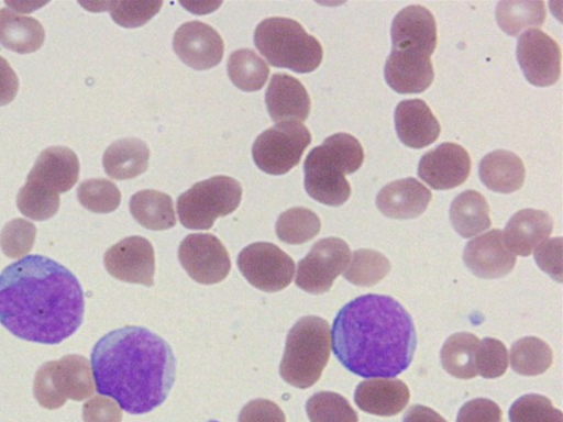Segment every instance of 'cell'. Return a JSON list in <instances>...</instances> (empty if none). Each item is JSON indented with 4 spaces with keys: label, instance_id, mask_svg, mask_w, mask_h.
<instances>
[{
    "label": "cell",
    "instance_id": "1",
    "mask_svg": "<svg viewBox=\"0 0 563 422\" xmlns=\"http://www.w3.org/2000/svg\"><path fill=\"white\" fill-rule=\"evenodd\" d=\"M84 315L80 281L60 263L31 255L0 274V324L14 337L58 345L74 336Z\"/></svg>",
    "mask_w": 563,
    "mask_h": 422
},
{
    "label": "cell",
    "instance_id": "2",
    "mask_svg": "<svg viewBox=\"0 0 563 422\" xmlns=\"http://www.w3.org/2000/svg\"><path fill=\"white\" fill-rule=\"evenodd\" d=\"M332 351L362 378H395L413 362L418 337L411 314L397 299L364 295L344 306L332 324Z\"/></svg>",
    "mask_w": 563,
    "mask_h": 422
},
{
    "label": "cell",
    "instance_id": "3",
    "mask_svg": "<svg viewBox=\"0 0 563 422\" xmlns=\"http://www.w3.org/2000/svg\"><path fill=\"white\" fill-rule=\"evenodd\" d=\"M97 391L130 414H146L168 398L176 376L170 345L148 329L125 326L103 336L92 349Z\"/></svg>",
    "mask_w": 563,
    "mask_h": 422
},
{
    "label": "cell",
    "instance_id": "4",
    "mask_svg": "<svg viewBox=\"0 0 563 422\" xmlns=\"http://www.w3.org/2000/svg\"><path fill=\"white\" fill-rule=\"evenodd\" d=\"M254 43L272 66L296 74H311L323 62L321 43L290 18L264 20L255 30Z\"/></svg>",
    "mask_w": 563,
    "mask_h": 422
},
{
    "label": "cell",
    "instance_id": "5",
    "mask_svg": "<svg viewBox=\"0 0 563 422\" xmlns=\"http://www.w3.org/2000/svg\"><path fill=\"white\" fill-rule=\"evenodd\" d=\"M330 326L321 316L299 320L288 333L279 374L299 390L310 389L322 377L330 359Z\"/></svg>",
    "mask_w": 563,
    "mask_h": 422
},
{
    "label": "cell",
    "instance_id": "6",
    "mask_svg": "<svg viewBox=\"0 0 563 422\" xmlns=\"http://www.w3.org/2000/svg\"><path fill=\"white\" fill-rule=\"evenodd\" d=\"M242 200V187L220 175L194 185L176 203L181 224L190 231H208L220 218L234 213Z\"/></svg>",
    "mask_w": 563,
    "mask_h": 422
},
{
    "label": "cell",
    "instance_id": "7",
    "mask_svg": "<svg viewBox=\"0 0 563 422\" xmlns=\"http://www.w3.org/2000/svg\"><path fill=\"white\" fill-rule=\"evenodd\" d=\"M310 144L311 134L302 123L279 122L255 140L254 163L269 175H285L301 163Z\"/></svg>",
    "mask_w": 563,
    "mask_h": 422
},
{
    "label": "cell",
    "instance_id": "8",
    "mask_svg": "<svg viewBox=\"0 0 563 422\" xmlns=\"http://www.w3.org/2000/svg\"><path fill=\"white\" fill-rule=\"evenodd\" d=\"M238 266L250 285L271 293L288 288L295 275L294 259L267 242L245 246L238 257Z\"/></svg>",
    "mask_w": 563,
    "mask_h": 422
},
{
    "label": "cell",
    "instance_id": "9",
    "mask_svg": "<svg viewBox=\"0 0 563 422\" xmlns=\"http://www.w3.org/2000/svg\"><path fill=\"white\" fill-rule=\"evenodd\" d=\"M351 259L347 243L341 238H323L313 244L309 254L298 263L296 286L311 295L330 291L334 280L344 274Z\"/></svg>",
    "mask_w": 563,
    "mask_h": 422
},
{
    "label": "cell",
    "instance_id": "10",
    "mask_svg": "<svg viewBox=\"0 0 563 422\" xmlns=\"http://www.w3.org/2000/svg\"><path fill=\"white\" fill-rule=\"evenodd\" d=\"M346 165L325 145L314 147L305 163V187L309 197L329 207H341L351 197Z\"/></svg>",
    "mask_w": 563,
    "mask_h": 422
},
{
    "label": "cell",
    "instance_id": "11",
    "mask_svg": "<svg viewBox=\"0 0 563 422\" xmlns=\"http://www.w3.org/2000/svg\"><path fill=\"white\" fill-rule=\"evenodd\" d=\"M179 260L189 277L202 286L221 284L232 269L225 246L211 234L188 235L179 246Z\"/></svg>",
    "mask_w": 563,
    "mask_h": 422
},
{
    "label": "cell",
    "instance_id": "12",
    "mask_svg": "<svg viewBox=\"0 0 563 422\" xmlns=\"http://www.w3.org/2000/svg\"><path fill=\"white\" fill-rule=\"evenodd\" d=\"M517 58L528 82L537 87H550L561 76V48L559 44L538 29L521 35Z\"/></svg>",
    "mask_w": 563,
    "mask_h": 422
},
{
    "label": "cell",
    "instance_id": "13",
    "mask_svg": "<svg viewBox=\"0 0 563 422\" xmlns=\"http://www.w3.org/2000/svg\"><path fill=\"white\" fill-rule=\"evenodd\" d=\"M104 268L121 281L153 287L155 254L152 243L140 236L120 241L103 256Z\"/></svg>",
    "mask_w": 563,
    "mask_h": 422
},
{
    "label": "cell",
    "instance_id": "14",
    "mask_svg": "<svg viewBox=\"0 0 563 422\" xmlns=\"http://www.w3.org/2000/svg\"><path fill=\"white\" fill-rule=\"evenodd\" d=\"M467 151L456 144L438 146L420 158L419 178L435 190H450L466 182L471 173Z\"/></svg>",
    "mask_w": 563,
    "mask_h": 422
},
{
    "label": "cell",
    "instance_id": "15",
    "mask_svg": "<svg viewBox=\"0 0 563 422\" xmlns=\"http://www.w3.org/2000/svg\"><path fill=\"white\" fill-rule=\"evenodd\" d=\"M173 48L187 66L206 70L218 66L224 55L221 35L201 22L181 25L174 34Z\"/></svg>",
    "mask_w": 563,
    "mask_h": 422
},
{
    "label": "cell",
    "instance_id": "16",
    "mask_svg": "<svg viewBox=\"0 0 563 422\" xmlns=\"http://www.w3.org/2000/svg\"><path fill=\"white\" fill-rule=\"evenodd\" d=\"M465 266L484 279L503 278L512 273L517 256L507 248L499 229L470 241L464 251Z\"/></svg>",
    "mask_w": 563,
    "mask_h": 422
},
{
    "label": "cell",
    "instance_id": "17",
    "mask_svg": "<svg viewBox=\"0 0 563 422\" xmlns=\"http://www.w3.org/2000/svg\"><path fill=\"white\" fill-rule=\"evenodd\" d=\"M393 49L410 51L431 57L438 43L437 23L424 7L401 10L391 26Z\"/></svg>",
    "mask_w": 563,
    "mask_h": 422
},
{
    "label": "cell",
    "instance_id": "18",
    "mask_svg": "<svg viewBox=\"0 0 563 422\" xmlns=\"http://www.w3.org/2000/svg\"><path fill=\"white\" fill-rule=\"evenodd\" d=\"M79 174L80 164L76 153L67 147L53 146L41 153L27 181L60 196L76 186Z\"/></svg>",
    "mask_w": 563,
    "mask_h": 422
},
{
    "label": "cell",
    "instance_id": "19",
    "mask_svg": "<svg viewBox=\"0 0 563 422\" xmlns=\"http://www.w3.org/2000/svg\"><path fill=\"white\" fill-rule=\"evenodd\" d=\"M387 85L399 95L426 92L434 80L431 58L410 51L393 49L384 67Z\"/></svg>",
    "mask_w": 563,
    "mask_h": 422
},
{
    "label": "cell",
    "instance_id": "20",
    "mask_svg": "<svg viewBox=\"0 0 563 422\" xmlns=\"http://www.w3.org/2000/svg\"><path fill=\"white\" fill-rule=\"evenodd\" d=\"M432 200L431 191L416 179L408 178L385 186L377 196L380 213L394 220H412L424 214Z\"/></svg>",
    "mask_w": 563,
    "mask_h": 422
},
{
    "label": "cell",
    "instance_id": "21",
    "mask_svg": "<svg viewBox=\"0 0 563 422\" xmlns=\"http://www.w3.org/2000/svg\"><path fill=\"white\" fill-rule=\"evenodd\" d=\"M395 125L399 140L415 149L426 148L438 140L440 123L426 101H401L395 112Z\"/></svg>",
    "mask_w": 563,
    "mask_h": 422
},
{
    "label": "cell",
    "instance_id": "22",
    "mask_svg": "<svg viewBox=\"0 0 563 422\" xmlns=\"http://www.w3.org/2000/svg\"><path fill=\"white\" fill-rule=\"evenodd\" d=\"M548 211L523 209L509 220L503 233L507 248L521 257L531 256L553 232Z\"/></svg>",
    "mask_w": 563,
    "mask_h": 422
},
{
    "label": "cell",
    "instance_id": "23",
    "mask_svg": "<svg viewBox=\"0 0 563 422\" xmlns=\"http://www.w3.org/2000/svg\"><path fill=\"white\" fill-rule=\"evenodd\" d=\"M271 118L276 122H303L309 118L311 100L301 81L286 74H276L266 92Z\"/></svg>",
    "mask_w": 563,
    "mask_h": 422
},
{
    "label": "cell",
    "instance_id": "24",
    "mask_svg": "<svg viewBox=\"0 0 563 422\" xmlns=\"http://www.w3.org/2000/svg\"><path fill=\"white\" fill-rule=\"evenodd\" d=\"M410 390L399 379H369L362 381L355 391L360 410L378 417H395L408 407Z\"/></svg>",
    "mask_w": 563,
    "mask_h": 422
},
{
    "label": "cell",
    "instance_id": "25",
    "mask_svg": "<svg viewBox=\"0 0 563 422\" xmlns=\"http://www.w3.org/2000/svg\"><path fill=\"white\" fill-rule=\"evenodd\" d=\"M150 156V148L143 140L121 138L106 149L102 165L110 178L132 180L148 169Z\"/></svg>",
    "mask_w": 563,
    "mask_h": 422
},
{
    "label": "cell",
    "instance_id": "26",
    "mask_svg": "<svg viewBox=\"0 0 563 422\" xmlns=\"http://www.w3.org/2000/svg\"><path fill=\"white\" fill-rule=\"evenodd\" d=\"M479 176L482 182L489 190L512 193L523 186L526 169L517 154L500 149L492 152L483 158Z\"/></svg>",
    "mask_w": 563,
    "mask_h": 422
},
{
    "label": "cell",
    "instance_id": "27",
    "mask_svg": "<svg viewBox=\"0 0 563 422\" xmlns=\"http://www.w3.org/2000/svg\"><path fill=\"white\" fill-rule=\"evenodd\" d=\"M44 42L45 30L37 20L10 9L0 10V44L5 48L29 55L41 49Z\"/></svg>",
    "mask_w": 563,
    "mask_h": 422
},
{
    "label": "cell",
    "instance_id": "28",
    "mask_svg": "<svg viewBox=\"0 0 563 422\" xmlns=\"http://www.w3.org/2000/svg\"><path fill=\"white\" fill-rule=\"evenodd\" d=\"M454 231L463 238H471L492 225L489 206L483 193L466 190L457 196L450 208Z\"/></svg>",
    "mask_w": 563,
    "mask_h": 422
},
{
    "label": "cell",
    "instance_id": "29",
    "mask_svg": "<svg viewBox=\"0 0 563 422\" xmlns=\"http://www.w3.org/2000/svg\"><path fill=\"white\" fill-rule=\"evenodd\" d=\"M130 211L134 220L148 231L164 232L176 225L173 200L162 191L141 190L134 193Z\"/></svg>",
    "mask_w": 563,
    "mask_h": 422
},
{
    "label": "cell",
    "instance_id": "30",
    "mask_svg": "<svg viewBox=\"0 0 563 422\" xmlns=\"http://www.w3.org/2000/svg\"><path fill=\"white\" fill-rule=\"evenodd\" d=\"M479 341L473 333L460 332L453 334L440 352V360L445 371L457 379H473L478 376L475 368V352Z\"/></svg>",
    "mask_w": 563,
    "mask_h": 422
},
{
    "label": "cell",
    "instance_id": "31",
    "mask_svg": "<svg viewBox=\"0 0 563 422\" xmlns=\"http://www.w3.org/2000/svg\"><path fill=\"white\" fill-rule=\"evenodd\" d=\"M228 76L243 92H256L266 85L271 69L253 49L244 48L228 59Z\"/></svg>",
    "mask_w": 563,
    "mask_h": 422
},
{
    "label": "cell",
    "instance_id": "32",
    "mask_svg": "<svg viewBox=\"0 0 563 422\" xmlns=\"http://www.w3.org/2000/svg\"><path fill=\"white\" fill-rule=\"evenodd\" d=\"M543 2H522V0H506L497 5L496 18L500 29L512 37L528 30L540 27L545 21Z\"/></svg>",
    "mask_w": 563,
    "mask_h": 422
},
{
    "label": "cell",
    "instance_id": "33",
    "mask_svg": "<svg viewBox=\"0 0 563 422\" xmlns=\"http://www.w3.org/2000/svg\"><path fill=\"white\" fill-rule=\"evenodd\" d=\"M514 371L525 377H537L548 373L553 364V352L548 343L537 337H526L510 348Z\"/></svg>",
    "mask_w": 563,
    "mask_h": 422
},
{
    "label": "cell",
    "instance_id": "34",
    "mask_svg": "<svg viewBox=\"0 0 563 422\" xmlns=\"http://www.w3.org/2000/svg\"><path fill=\"white\" fill-rule=\"evenodd\" d=\"M322 223L313 211L292 208L282 213L276 223L277 237L287 244H305L320 234Z\"/></svg>",
    "mask_w": 563,
    "mask_h": 422
},
{
    "label": "cell",
    "instance_id": "35",
    "mask_svg": "<svg viewBox=\"0 0 563 422\" xmlns=\"http://www.w3.org/2000/svg\"><path fill=\"white\" fill-rule=\"evenodd\" d=\"M391 270V263L372 249H360L352 254L344 278L357 287H374Z\"/></svg>",
    "mask_w": 563,
    "mask_h": 422
},
{
    "label": "cell",
    "instance_id": "36",
    "mask_svg": "<svg viewBox=\"0 0 563 422\" xmlns=\"http://www.w3.org/2000/svg\"><path fill=\"white\" fill-rule=\"evenodd\" d=\"M67 399L82 401L96 392L92 365L85 357L68 355L58 360Z\"/></svg>",
    "mask_w": 563,
    "mask_h": 422
},
{
    "label": "cell",
    "instance_id": "37",
    "mask_svg": "<svg viewBox=\"0 0 563 422\" xmlns=\"http://www.w3.org/2000/svg\"><path fill=\"white\" fill-rule=\"evenodd\" d=\"M16 207L33 221H46L58 213L60 197L37 185L26 181L18 192Z\"/></svg>",
    "mask_w": 563,
    "mask_h": 422
},
{
    "label": "cell",
    "instance_id": "38",
    "mask_svg": "<svg viewBox=\"0 0 563 422\" xmlns=\"http://www.w3.org/2000/svg\"><path fill=\"white\" fill-rule=\"evenodd\" d=\"M310 422H358V413L349 401L334 392H319L307 402Z\"/></svg>",
    "mask_w": 563,
    "mask_h": 422
},
{
    "label": "cell",
    "instance_id": "39",
    "mask_svg": "<svg viewBox=\"0 0 563 422\" xmlns=\"http://www.w3.org/2000/svg\"><path fill=\"white\" fill-rule=\"evenodd\" d=\"M33 395L41 407L47 410H58L68 400L65 395L58 362H47L35 374Z\"/></svg>",
    "mask_w": 563,
    "mask_h": 422
},
{
    "label": "cell",
    "instance_id": "40",
    "mask_svg": "<svg viewBox=\"0 0 563 422\" xmlns=\"http://www.w3.org/2000/svg\"><path fill=\"white\" fill-rule=\"evenodd\" d=\"M78 200L91 213L110 214L119 208L121 192L112 181L92 179L80 184Z\"/></svg>",
    "mask_w": 563,
    "mask_h": 422
},
{
    "label": "cell",
    "instance_id": "41",
    "mask_svg": "<svg viewBox=\"0 0 563 422\" xmlns=\"http://www.w3.org/2000/svg\"><path fill=\"white\" fill-rule=\"evenodd\" d=\"M510 422H563V414L548 397L526 395L509 410Z\"/></svg>",
    "mask_w": 563,
    "mask_h": 422
},
{
    "label": "cell",
    "instance_id": "42",
    "mask_svg": "<svg viewBox=\"0 0 563 422\" xmlns=\"http://www.w3.org/2000/svg\"><path fill=\"white\" fill-rule=\"evenodd\" d=\"M37 235V227L24 219L10 221L0 234V248L7 257L15 259L29 255Z\"/></svg>",
    "mask_w": 563,
    "mask_h": 422
},
{
    "label": "cell",
    "instance_id": "43",
    "mask_svg": "<svg viewBox=\"0 0 563 422\" xmlns=\"http://www.w3.org/2000/svg\"><path fill=\"white\" fill-rule=\"evenodd\" d=\"M163 5V2H103L102 11H110L115 24L135 29L147 24Z\"/></svg>",
    "mask_w": 563,
    "mask_h": 422
},
{
    "label": "cell",
    "instance_id": "44",
    "mask_svg": "<svg viewBox=\"0 0 563 422\" xmlns=\"http://www.w3.org/2000/svg\"><path fill=\"white\" fill-rule=\"evenodd\" d=\"M475 368L485 379L503 377L508 368V352L498 340H483L475 352Z\"/></svg>",
    "mask_w": 563,
    "mask_h": 422
},
{
    "label": "cell",
    "instance_id": "45",
    "mask_svg": "<svg viewBox=\"0 0 563 422\" xmlns=\"http://www.w3.org/2000/svg\"><path fill=\"white\" fill-rule=\"evenodd\" d=\"M456 422H503V411L493 400L474 399L464 404Z\"/></svg>",
    "mask_w": 563,
    "mask_h": 422
},
{
    "label": "cell",
    "instance_id": "46",
    "mask_svg": "<svg viewBox=\"0 0 563 422\" xmlns=\"http://www.w3.org/2000/svg\"><path fill=\"white\" fill-rule=\"evenodd\" d=\"M534 257L542 271L562 284V238H553L539 245Z\"/></svg>",
    "mask_w": 563,
    "mask_h": 422
},
{
    "label": "cell",
    "instance_id": "47",
    "mask_svg": "<svg viewBox=\"0 0 563 422\" xmlns=\"http://www.w3.org/2000/svg\"><path fill=\"white\" fill-rule=\"evenodd\" d=\"M239 422H287V419L274 401L256 399L245 404L239 415Z\"/></svg>",
    "mask_w": 563,
    "mask_h": 422
},
{
    "label": "cell",
    "instance_id": "48",
    "mask_svg": "<svg viewBox=\"0 0 563 422\" xmlns=\"http://www.w3.org/2000/svg\"><path fill=\"white\" fill-rule=\"evenodd\" d=\"M85 422H121L122 411L119 404L103 396H98L84 403Z\"/></svg>",
    "mask_w": 563,
    "mask_h": 422
},
{
    "label": "cell",
    "instance_id": "49",
    "mask_svg": "<svg viewBox=\"0 0 563 422\" xmlns=\"http://www.w3.org/2000/svg\"><path fill=\"white\" fill-rule=\"evenodd\" d=\"M20 90V80L7 59L0 57V108L11 103Z\"/></svg>",
    "mask_w": 563,
    "mask_h": 422
},
{
    "label": "cell",
    "instance_id": "50",
    "mask_svg": "<svg viewBox=\"0 0 563 422\" xmlns=\"http://www.w3.org/2000/svg\"><path fill=\"white\" fill-rule=\"evenodd\" d=\"M402 422H448L442 415L430 408L416 404L405 413Z\"/></svg>",
    "mask_w": 563,
    "mask_h": 422
},
{
    "label": "cell",
    "instance_id": "51",
    "mask_svg": "<svg viewBox=\"0 0 563 422\" xmlns=\"http://www.w3.org/2000/svg\"><path fill=\"white\" fill-rule=\"evenodd\" d=\"M181 5L186 8L188 11L203 14L216 11L219 7L222 5V2L220 3H184L181 2Z\"/></svg>",
    "mask_w": 563,
    "mask_h": 422
}]
</instances>
